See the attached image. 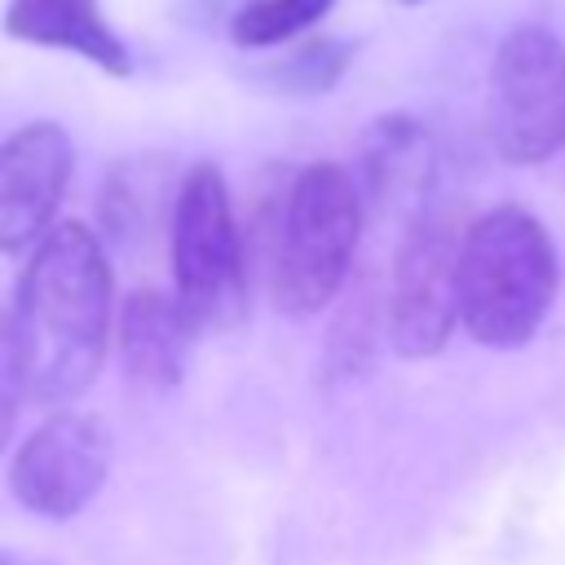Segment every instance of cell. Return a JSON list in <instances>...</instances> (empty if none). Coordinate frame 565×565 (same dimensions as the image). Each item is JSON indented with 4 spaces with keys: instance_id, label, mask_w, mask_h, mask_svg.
Instances as JSON below:
<instances>
[{
    "instance_id": "2",
    "label": "cell",
    "mask_w": 565,
    "mask_h": 565,
    "mask_svg": "<svg viewBox=\"0 0 565 565\" xmlns=\"http://www.w3.org/2000/svg\"><path fill=\"white\" fill-rule=\"evenodd\" d=\"M556 247L525 207H490L459 243V322L486 349L525 344L556 300Z\"/></svg>"
},
{
    "instance_id": "13",
    "label": "cell",
    "mask_w": 565,
    "mask_h": 565,
    "mask_svg": "<svg viewBox=\"0 0 565 565\" xmlns=\"http://www.w3.org/2000/svg\"><path fill=\"white\" fill-rule=\"evenodd\" d=\"M22 397H26V371H22L18 327H13V309H0V450L18 424Z\"/></svg>"
},
{
    "instance_id": "7",
    "label": "cell",
    "mask_w": 565,
    "mask_h": 565,
    "mask_svg": "<svg viewBox=\"0 0 565 565\" xmlns=\"http://www.w3.org/2000/svg\"><path fill=\"white\" fill-rule=\"evenodd\" d=\"M110 472V433L84 411L49 415L13 455L9 486L18 503L35 516H75Z\"/></svg>"
},
{
    "instance_id": "5",
    "label": "cell",
    "mask_w": 565,
    "mask_h": 565,
    "mask_svg": "<svg viewBox=\"0 0 565 565\" xmlns=\"http://www.w3.org/2000/svg\"><path fill=\"white\" fill-rule=\"evenodd\" d=\"M486 132L494 154L521 168L565 150V44L547 26H516L499 40Z\"/></svg>"
},
{
    "instance_id": "11",
    "label": "cell",
    "mask_w": 565,
    "mask_h": 565,
    "mask_svg": "<svg viewBox=\"0 0 565 565\" xmlns=\"http://www.w3.org/2000/svg\"><path fill=\"white\" fill-rule=\"evenodd\" d=\"M362 177H366V194L380 207H406L411 216L424 212V190L433 181V141L428 132L406 119V115H388L371 128L366 146H362Z\"/></svg>"
},
{
    "instance_id": "10",
    "label": "cell",
    "mask_w": 565,
    "mask_h": 565,
    "mask_svg": "<svg viewBox=\"0 0 565 565\" xmlns=\"http://www.w3.org/2000/svg\"><path fill=\"white\" fill-rule=\"evenodd\" d=\"M4 31L26 44L79 53L110 75L132 71V57H128L124 40L110 31L97 0H13L4 13Z\"/></svg>"
},
{
    "instance_id": "15",
    "label": "cell",
    "mask_w": 565,
    "mask_h": 565,
    "mask_svg": "<svg viewBox=\"0 0 565 565\" xmlns=\"http://www.w3.org/2000/svg\"><path fill=\"white\" fill-rule=\"evenodd\" d=\"M406 4H419V0H406Z\"/></svg>"
},
{
    "instance_id": "14",
    "label": "cell",
    "mask_w": 565,
    "mask_h": 565,
    "mask_svg": "<svg viewBox=\"0 0 565 565\" xmlns=\"http://www.w3.org/2000/svg\"><path fill=\"white\" fill-rule=\"evenodd\" d=\"M0 565H44V561H35V556H22V552H4V547H0Z\"/></svg>"
},
{
    "instance_id": "6",
    "label": "cell",
    "mask_w": 565,
    "mask_h": 565,
    "mask_svg": "<svg viewBox=\"0 0 565 565\" xmlns=\"http://www.w3.org/2000/svg\"><path fill=\"white\" fill-rule=\"evenodd\" d=\"M459 243L450 212L411 216L384 291V331L402 358H433L459 322Z\"/></svg>"
},
{
    "instance_id": "4",
    "label": "cell",
    "mask_w": 565,
    "mask_h": 565,
    "mask_svg": "<svg viewBox=\"0 0 565 565\" xmlns=\"http://www.w3.org/2000/svg\"><path fill=\"white\" fill-rule=\"evenodd\" d=\"M172 282L194 327L225 331L247 309V247L216 163H194L177 185Z\"/></svg>"
},
{
    "instance_id": "3",
    "label": "cell",
    "mask_w": 565,
    "mask_h": 565,
    "mask_svg": "<svg viewBox=\"0 0 565 565\" xmlns=\"http://www.w3.org/2000/svg\"><path fill=\"white\" fill-rule=\"evenodd\" d=\"M362 234V190L335 163H309L296 172L278 203L269 291L291 318L318 313L349 278Z\"/></svg>"
},
{
    "instance_id": "1",
    "label": "cell",
    "mask_w": 565,
    "mask_h": 565,
    "mask_svg": "<svg viewBox=\"0 0 565 565\" xmlns=\"http://www.w3.org/2000/svg\"><path fill=\"white\" fill-rule=\"evenodd\" d=\"M110 265L88 225H53L18 278V349L26 371V397L40 406L75 402L110 340Z\"/></svg>"
},
{
    "instance_id": "9",
    "label": "cell",
    "mask_w": 565,
    "mask_h": 565,
    "mask_svg": "<svg viewBox=\"0 0 565 565\" xmlns=\"http://www.w3.org/2000/svg\"><path fill=\"white\" fill-rule=\"evenodd\" d=\"M190 331H194V318L181 309L177 296L137 291L119 318V353H124L128 380L150 393L172 388L190 353Z\"/></svg>"
},
{
    "instance_id": "8",
    "label": "cell",
    "mask_w": 565,
    "mask_h": 565,
    "mask_svg": "<svg viewBox=\"0 0 565 565\" xmlns=\"http://www.w3.org/2000/svg\"><path fill=\"white\" fill-rule=\"evenodd\" d=\"M71 168L75 146L53 119L22 124L0 146V252L31 247L49 234Z\"/></svg>"
},
{
    "instance_id": "12",
    "label": "cell",
    "mask_w": 565,
    "mask_h": 565,
    "mask_svg": "<svg viewBox=\"0 0 565 565\" xmlns=\"http://www.w3.org/2000/svg\"><path fill=\"white\" fill-rule=\"evenodd\" d=\"M335 0H252L234 18V40L243 49H269L300 31H309Z\"/></svg>"
}]
</instances>
